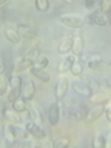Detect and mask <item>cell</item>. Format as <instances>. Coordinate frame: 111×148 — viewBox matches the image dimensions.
Instances as JSON below:
<instances>
[{
	"mask_svg": "<svg viewBox=\"0 0 111 148\" xmlns=\"http://www.w3.org/2000/svg\"><path fill=\"white\" fill-rule=\"evenodd\" d=\"M4 71H5V66H4V63L0 61V75L4 73Z\"/></svg>",
	"mask_w": 111,
	"mask_h": 148,
	"instance_id": "obj_35",
	"label": "cell"
},
{
	"mask_svg": "<svg viewBox=\"0 0 111 148\" xmlns=\"http://www.w3.org/2000/svg\"><path fill=\"white\" fill-rule=\"evenodd\" d=\"M72 45H73V35H67L64 36L62 41L58 45V53L59 54H67L69 53V51L72 49Z\"/></svg>",
	"mask_w": 111,
	"mask_h": 148,
	"instance_id": "obj_16",
	"label": "cell"
},
{
	"mask_svg": "<svg viewBox=\"0 0 111 148\" xmlns=\"http://www.w3.org/2000/svg\"><path fill=\"white\" fill-rule=\"evenodd\" d=\"M68 89H69V80H68V78L63 77L56 83V85H54V96L58 100L63 99L64 96L67 95Z\"/></svg>",
	"mask_w": 111,
	"mask_h": 148,
	"instance_id": "obj_7",
	"label": "cell"
},
{
	"mask_svg": "<svg viewBox=\"0 0 111 148\" xmlns=\"http://www.w3.org/2000/svg\"><path fill=\"white\" fill-rule=\"evenodd\" d=\"M9 85H10V92L8 95V101L12 103L18 96H21V89H22V78L18 75H10L9 78Z\"/></svg>",
	"mask_w": 111,
	"mask_h": 148,
	"instance_id": "obj_3",
	"label": "cell"
},
{
	"mask_svg": "<svg viewBox=\"0 0 111 148\" xmlns=\"http://www.w3.org/2000/svg\"><path fill=\"white\" fill-rule=\"evenodd\" d=\"M59 115H61V110H59V103L54 101L49 105L48 110V122L51 126H56L59 122Z\"/></svg>",
	"mask_w": 111,
	"mask_h": 148,
	"instance_id": "obj_11",
	"label": "cell"
},
{
	"mask_svg": "<svg viewBox=\"0 0 111 148\" xmlns=\"http://www.w3.org/2000/svg\"><path fill=\"white\" fill-rule=\"evenodd\" d=\"M30 73L34 75L36 79H38L40 82H42V83H49L51 82V75H49V73H47L45 71V69H41V68H36L32 66L30 68Z\"/></svg>",
	"mask_w": 111,
	"mask_h": 148,
	"instance_id": "obj_17",
	"label": "cell"
},
{
	"mask_svg": "<svg viewBox=\"0 0 111 148\" xmlns=\"http://www.w3.org/2000/svg\"><path fill=\"white\" fill-rule=\"evenodd\" d=\"M3 119L6 120L9 123H12V125H17V126H21L22 125V119L20 117V115L16 111H14L12 109H4L3 110Z\"/></svg>",
	"mask_w": 111,
	"mask_h": 148,
	"instance_id": "obj_10",
	"label": "cell"
},
{
	"mask_svg": "<svg viewBox=\"0 0 111 148\" xmlns=\"http://www.w3.org/2000/svg\"><path fill=\"white\" fill-rule=\"evenodd\" d=\"M110 9H111V0H101L100 10L109 14L110 12Z\"/></svg>",
	"mask_w": 111,
	"mask_h": 148,
	"instance_id": "obj_34",
	"label": "cell"
},
{
	"mask_svg": "<svg viewBox=\"0 0 111 148\" xmlns=\"http://www.w3.org/2000/svg\"><path fill=\"white\" fill-rule=\"evenodd\" d=\"M74 59H75L74 54H68V56H66V57H64L62 61H61V63L58 64V67H57L58 73L64 74V73L69 72V69H71L72 63L74 62Z\"/></svg>",
	"mask_w": 111,
	"mask_h": 148,
	"instance_id": "obj_18",
	"label": "cell"
},
{
	"mask_svg": "<svg viewBox=\"0 0 111 148\" xmlns=\"http://www.w3.org/2000/svg\"><path fill=\"white\" fill-rule=\"evenodd\" d=\"M11 109L14 111H16V112L21 114V112H25V111L27 110L26 108V101L21 98V96H18L17 99H15L11 103Z\"/></svg>",
	"mask_w": 111,
	"mask_h": 148,
	"instance_id": "obj_22",
	"label": "cell"
},
{
	"mask_svg": "<svg viewBox=\"0 0 111 148\" xmlns=\"http://www.w3.org/2000/svg\"><path fill=\"white\" fill-rule=\"evenodd\" d=\"M71 73L73 74L74 77H79L83 74V71H84V66H83V62L79 61V59H74V62L72 63L71 67Z\"/></svg>",
	"mask_w": 111,
	"mask_h": 148,
	"instance_id": "obj_24",
	"label": "cell"
},
{
	"mask_svg": "<svg viewBox=\"0 0 111 148\" xmlns=\"http://www.w3.org/2000/svg\"><path fill=\"white\" fill-rule=\"evenodd\" d=\"M17 32L20 34L21 37L27 38V40H34L37 37V35H38V32H37V30L35 27L26 25V24H18L17 25Z\"/></svg>",
	"mask_w": 111,
	"mask_h": 148,
	"instance_id": "obj_8",
	"label": "cell"
},
{
	"mask_svg": "<svg viewBox=\"0 0 111 148\" xmlns=\"http://www.w3.org/2000/svg\"><path fill=\"white\" fill-rule=\"evenodd\" d=\"M25 130L30 133V136L36 138V140H45V138H46V132L37 123H35L34 121L27 123Z\"/></svg>",
	"mask_w": 111,
	"mask_h": 148,
	"instance_id": "obj_13",
	"label": "cell"
},
{
	"mask_svg": "<svg viewBox=\"0 0 111 148\" xmlns=\"http://www.w3.org/2000/svg\"><path fill=\"white\" fill-rule=\"evenodd\" d=\"M86 66L89 69H92V71H96V72H106L110 69V63L103 61V59L92 63H86Z\"/></svg>",
	"mask_w": 111,
	"mask_h": 148,
	"instance_id": "obj_19",
	"label": "cell"
},
{
	"mask_svg": "<svg viewBox=\"0 0 111 148\" xmlns=\"http://www.w3.org/2000/svg\"><path fill=\"white\" fill-rule=\"evenodd\" d=\"M100 6H101V0H84V8L90 12L99 10Z\"/></svg>",
	"mask_w": 111,
	"mask_h": 148,
	"instance_id": "obj_25",
	"label": "cell"
},
{
	"mask_svg": "<svg viewBox=\"0 0 111 148\" xmlns=\"http://www.w3.org/2000/svg\"><path fill=\"white\" fill-rule=\"evenodd\" d=\"M3 136L6 146H14L16 143V130L12 123H4L3 125Z\"/></svg>",
	"mask_w": 111,
	"mask_h": 148,
	"instance_id": "obj_6",
	"label": "cell"
},
{
	"mask_svg": "<svg viewBox=\"0 0 111 148\" xmlns=\"http://www.w3.org/2000/svg\"><path fill=\"white\" fill-rule=\"evenodd\" d=\"M104 114L106 115V120H108V122L110 123V121H111V104H110V100L105 103V106H104Z\"/></svg>",
	"mask_w": 111,
	"mask_h": 148,
	"instance_id": "obj_33",
	"label": "cell"
},
{
	"mask_svg": "<svg viewBox=\"0 0 111 148\" xmlns=\"http://www.w3.org/2000/svg\"><path fill=\"white\" fill-rule=\"evenodd\" d=\"M29 115L31 116L32 121H34L35 123H37L38 126H41V125H42V122H43L42 115H41V112H40L38 110H37V108H36L35 105H31V106H30V112H29Z\"/></svg>",
	"mask_w": 111,
	"mask_h": 148,
	"instance_id": "obj_23",
	"label": "cell"
},
{
	"mask_svg": "<svg viewBox=\"0 0 111 148\" xmlns=\"http://www.w3.org/2000/svg\"><path fill=\"white\" fill-rule=\"evenodd\" d=\"M4 35H5L6 40H8L10 43H12V45H18V43L21 42V36H20V34L17 32V30L6 29L5 32H4Z\"/></svg>",
	"mask_w": 111,
	"mask_h": 148,
	"instance_id": "obj_21",
	"label": "cell"
},
{
	"mask_svg": "<svg viewBox=\"0 0 111 148\" xmlns=\"http://www.w3.org/2000/svg\"><path fill=\"white\" fill-rule=\"evenodd\" d=\"M88 20L91 24H94L96 26H106L109 24V14L99 10L92 11L89 16H88Z\"/></svg>",
	"mask_w": 111,
	"mask_h": 148,
	"instance_id": "obj_5",
	"label": "cell"
},
{
	"mask_svg": "<svg viewBox=\"0 0 111 148\" xmlns=\"http://www.w3.org/2000/svg\"><path fill=\"white\" fill-rule=\"evenodd\" d=\"M83 59H84L86 63H92V62H96V61L103 59V57H101L100 53H89V54L83 56Z\"/></svg>",
	"mask_w": 111,
	"mask_h": 148,
	"instance_id": "obj_30",
	"label": "cell"
},
{
	"mask_svg": "<svg viewBox=\"0 0 111 148\" xmlns=\"http://www.w3.org/2000/svg\"><path fill=\"white\" fill-rule=\"evenodd\" d=\"M36 94V85L34 82H27L25 83V85L21 89V98L24 99L26 103H30L34 99V96Z\"/></svg>",
	"mask_w": 111,
	"mask_h": 148,
	"instance_id": "obj_12",
	"label": "cell"
},
{
	"mask_svg": "<svg viewBox=\"0 0 111 148\" xmlns=\"http://www.w3.org/2000/svg\"><path fill=\"white\" fill-rule=\"evenodd\" d=\"M71 145V138L69 137H58L53 141L54 148H66Z\"/></svg>",
	"mask_w": 111,
	"mask_h": 148,
	"instance_id": "obj_26",
	"label": "cell"
},
{
	"mask_svg": "<svg viewBox=\"0 0 111 148\" xmlns=\"http://www.w3.org/2000/svg\"><path fill=\"white\" fill-rule=\"evenodd\" d=\"M72 52L74 56H82L84 51V38L82 35H73V45H72Z\"/></svg>",
	"mask_w": 111,
	"mask_h": 148,
	"instance_id": "obj_15",
	"label": "cell"
},
{
	"mask_svg": "<svg viewBox=\"0 0 111 148\" xmlns=\"http://www.w3.org/2000/svg\"><path fill=\"white\" fill-rule=\"evenodd\" d=\"M103 114H104V105H101V104L95 105L94 108L86 114L85 120H86L88 123H91V122L96 121L98 119H100L101 116H103Z\"/></svg>",
	"mask_w": 111,
	"mask_h": 148,
	"instance_id": "obj_14",
	"label": "cell"
},
{
	"mask_svg": "<svg viewBox=\"0 0 111 148\" xmlns=\"http://www.w3.org/2000/svg\"><path fill=\"white\" fill-rule=\"evenodd\" d=\"M9 89V80L4 77H0V98L8 92Z\"/></svg>",
	"mask_w": 111,
	"mask_h": 148,
	"instance_id": "obj_32",
	"label": "cell"
},
{
	"mask_svg": "<svg viewBox=\"0 0 111 148\" xmlns=\"http://www.w3.org/2000/svg\"><path fill=\"white\" fill-rule=\"evenodd\" d=\"M5 1H6V0H0V5H3V4L5 3Z\"/></svg>",
	"mask_w": 111,
	"mask_h": 148,
	"instance_id": "obj_38",
	"label": "cell"
},
{
	"mask_svg": "<svg viewBox=\"0 0 111 148\" xmlns=\"http://www.w3.org/2000/svg\"><path fill=\"white\" fill-rule=\"evenodd\" d=\"M72 86L73 91L78 94L79 96H83V98H89L91 95V90L89 89V86L85 84V82H72L69 83Z\"/></svg>",
	"mask_w": 111,
	"mask_h": 148,
	"instance_id": "obj_9",
	"label": "cell"
},
{
	"mask_svg": "<svg viewBox=\"0 0 111 148\" xmlns=\"http://www.w3.org/2000/svg\"><path fill=\"white\" fill-rule=\"evenodd\" d=\"M106 86H108L109 89H110V79H109V80H106Z\"/></svg>",
	"mask_w": 111,
	"mask_h": 148,
	"instance_id": "obj_36",
	"label": "cell"
},
{
	"mask_svg": "<svg viewBox=\"0 0 111 148\" xmlns=\"http://www.w3.org/2000/svg\"><path fill=\"white\" fill-rule=\"evenodd\" d=\"M105 141H106V138L101 135V133H99V135H96L94 138H92L91 146H92V148H104Z\"/></svg>",
	"mask_w": 111,
	"mask_h": 148,
	"instance_id": "obj_27",
	"label": "cell"
},
{
	"mask_svg": "<svg viewBox=\"0 0 111 148\" xmlns=\"http://www.w3.org/2000/svg\"><path fill=\"white\" fill-rule=\"evenodd\" d=\"M85 84L89 86V89L91 90V94H92L94 91H96V89H99V83L96 82L94 78L86 77V78H85Z\"/></svg>",
	"mask_w": 111,
	"mask_h": 148,
	"instance_id": "obj_31",
	"label": "cell"
},
{
	"mask_svg": "<svg viewBox=\"0 0 111 148\" xmlns=\"http://www.w3.org/2000/svg\"><path fill=\"white\" fill-rule=\"evenodd\" d=\"M59 22L67 27L80 29L85 25V17L79 14H63L59 16Z\"/></svg>",
	"mask_w": 111,
	"mask_h": 148,
	"instance_id": "obj_2",
	"label": "cell"
},
{
	"mask_svg": "<svg viewBox=\"0 0 111 148\" xmlns=\"http://www.w3.org/2000/svg\"><path fill=\"white\" fill-rule=\"evenodd\" d=\"M35 6L38 11L45 12L49 9V0H35Z\"/></svg>",
	"mask_w": 111,
	"mask_h": 148,
	"instance_id": "obj_28",
	"label": "cell"
},
{
	"mask_svg": "<svg viewBox=\"0 0 111 148\" xmlns=\"http://www.w3.org/2000/svg\"><path fill=\"white\" fill-rule=\"evenodd\" d=\"M40 56H41L40 48L30 49L27 53H25L22 57L17 58L15 61V63H14V72H22V71H26V69H30L35 64V62L37 61V58Z\"/></svg>",
	"mask_w": 111,
	"mask_h": 148,
	"instance_id": "obj_1",
	"label": "cell"
},
{
	"mask_svg": "<svg viewBox=\"0 0 111 148\" xmlns=\"http://www.w3.org/2000/svg\"><path fill=\"white\" fill-rule=\"evenodd\" d=\"M64 1H66V3H68V4H72V3L74 1V0H64Z\"/></svg>",
	"mask_w": 111,
	"mask_h": 148,
	"instance_id": "obj_37",
	"label": "cell"
},
{
	"mask_svg": "<svg viewBox=\"0 0 111 148\" xmlns=\"http://www.w3.org/2000/svg\"><path fill=\"white\" fill-rule=\"evenodd\" d=\"M109 96L105 94V92H92V94L89 96V101L94 105H104L106 101H109Z\"/></svg>",
	"mask_w": 111,
	"mask_h": 148,
	"instance_id": "obj_20",
	"label": "cell"
},
{
	"mask_svg": "<svg viewBox=\"0 0 111 148\" xmlns=\"http://www.w3.org/2000/svg\"><path fill=\"white\" fill-rule=\"evenodd\" d=\"M86 114H88L86 106L82 103L73 101L68 108V116L69 119L74 120V121H83V120H85Z\"/></svg>",
	"mask_w": 111,
	"mask_h": 148,
	"instance_id": "obj_4",
	"label": "cell"
},
{
	"mask_svg": "<svg viewBox=\"0 0 111 148\" xmlns=\"http://www.w3.org/2000/svg\"><path fill=\"white\" fill-rule=\"evenodd\" d=\"M48 64H49V59L43 56V57H38V58H37V61L35 62L34 67H36V68H41V69H45V68H47Z\"/></svg>",
	"mask_w": 111,
	"mask_h": 148,
	"instance_id": "obj_29",
	"label": "cell"
}]
</instances>
